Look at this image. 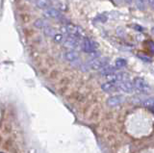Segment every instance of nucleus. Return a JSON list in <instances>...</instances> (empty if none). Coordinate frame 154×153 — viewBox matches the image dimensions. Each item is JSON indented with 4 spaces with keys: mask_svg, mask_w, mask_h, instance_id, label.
<instances>
[{
    "mask_svg": "<svg viewBox=\"0 0 154 153\" xmlns=\"http://www.w3.org/2000/svg\"><path fill=\"white\" fill-rule=\"evenodd\" d=\"M133 27H134L137 31H143V27H141L140 25H134Z\"/></svg>",
    "mask_w": 154,
    "mask_h": 153,
    "instance_id": "29",
    "label": "nucleus"
},
{
    "mask_svg": "<svg viewBox=\"0 0 154 153\" xmlns=\"http://www.w3.org/2000/svg\"><path fill=\"white\" fill-rule=\"evenodd\" d=\"M63 45H64V47H66V48L69 49V50H75V49H78L81 47L82 41L80 38L69 36L66 38V41L64 44H63Z\"/></svg>",
    "mask_w": 154,
    "mask_h": 153,
    "instance_id": "4",
    "label": "nucleus"
},
{
    "mask_svg": "<svg viewBox=\"0 0 154 153\" xmlns=\"http://www.w3.org/2000/svg\"><path fill=\"white\" fill-rule=\"evenodd\" d=\"M57 76H58V72H57L56 70H53L52 72L50 73V78L51 79H55Z\"/></svg>",
    "mask_w": 154,
    "mask_h": 153,
    "instance_id": "27",
    "label": "nucleus"
},
{
    "mask_svg": "<svg viewBox=\"0 0 154 153\" xmlns=\"http://www.w3.org/2000/svg\"><path fill=\"white\" fill-rule=\"evenodd\" d=\"M143 105L144 107L151 109L154 111V97H149V98L144 99L143 101Z\"/></svg>",
    "mask_w": 154,
    "mask_h": 153,
    "instance_id": "16",
    "label": "nucleus"
},
{
    "mask_svg": "<svg viewBox=\"0 0 154 153\" xmlns=\"http://www.w3.org/2000/svg\"><path fill=\"white\" fill-rule=\"evenodd\" d=\"M152 33H154V28H152Z\"/></svg>",
    "mask_w": 154,
    "mask_h": 153,
    "instance_id": "33",
    "label": "nucleus"
},
{
    "mask_svg": "<svg viewBox=\"0 0 154 153\" xmlns=\"http://www.w3.org/2000/svg\"><path fill=\"white\" fill-rule=\"evenodd\" d=\"M67 90H69V87H60L59 93H60V94H65V93H66Z\"/></svg>",
    "mask_w": 154,
    "mask_h": 153,
    "instance_id": "25",
    "label": "nucleus"
},
{
    "mask_svg": "<svg viewBox=\"0 0 154 153\" xmlns=\"http://www.w3.org/2000/svg\"><path fill=\"white\" fill-rule=\"evenodd\" d=\"M125 2H126L127 4H131L133 2V0H125Z\"/></svg>",
    "mask_w": 154,
    "mask_h": 153,
    "instance_id": "31",
    "label": "nucleus"
},
{
    "mask_svg": "<svg viewBox=\"0 0 154 153\" xmlns=\"http://www.w3.org/2000/svg\"><path fill=\"white\" fill-rule=\"evenodd\" d=\"M105 79L108 81V82H113V83H120L122 81H126L129 78V74L126 72H122V71H116L111 74H108L104 76Z\"/></svg>",
    "mask_w": 154,
    "mask_h": 153,
    "instance_id": "2",
    "label": "nucleus"
},
{
    "mask_svg": "<svg viewBox=\"0 0 154 153\" xmlns=\"http://www.w3.org/2000/svg\"><path fill=\"white\" fill-rule=\"evenodd\" d=\"M43 17L45 18H50V20H58L62 17V14L59 10H57L56 8H49L47 10L43 11Z\"/></svg>",
    "mask_w": 154,
    "mask_h": 153,
    "instance_id": "8",
    "label": "nucleus"
},
{
    "mask_svg": "<svg viewBox=\"0 0 154 153\" xmlns=\"http://www.w3.org/2000/svg\"><path fill=\"white\" fill-rule=\"evenodd\" d=\"M136 1V6L139 10L143 11L146 10V0H135Z\"/></svg>",
    "mask_w": 154,
    "mask_h": 153,
    "instance_id": "20",
    "label": "nucleus"
},
{
    "mask_svg": "<svg viewBox=\"0 0 154 153\" xmlns=\"http://www.w3.org/2000/svg\"><path fill=\"white\" fill-rule=\"evenodd\" d=\"M89 68L93 70H102L105 66H108V59L107 58H101V57H98V58L95 59H91L89 62Z\"/></svg>",
    "mask_w": 154,
    "mask_h": 153,
    "instance_id": "3",
    "label": "nucleus"
},
{
    "mask_svg": "<svg viewBox=\"0 0 154 153\" xmlns=\"http://www.w3.org/2000/svg\"><path fill=\"white\" fill-rule=\"evenodd\" d=\"M148 47H149V50H150L151 52H153V53H154V42H152V41H148Z\"/></svg>",
    "mask_w": 154,
    "mask_h": 153,
    "instance_id": "26",
    "label": "nucleus"
},
{
    "mask_svg": "<svg viewBox=\"0 0 154 153\" xmlns=\"http://www.w3.org/2000/svg\"><path fill=\"white\" fill-rule=\"evenodd\" d=\"M69 79L67 77H64L63 79H61L60 87H69Z\"/></svg>",
    "mask_w": 154,
    "mask_h": 153,
    "instance_id": "22",
    "label": "nucleus"
},
{
    "mask_svg": "<svg viewBox=\"0 0 154 153\" xmlns=\"http://www.w3.org/2000/svg\"><path fill=\"white\" fill-rule=\"evenodd\" d=\"M119 85V89L120 90H122L123 93H136L137 90L135 88L134 83L130 82V81L126 80V81H122V82L118 83Z\"/></svg>",
    "mask_w": 154,
    "mask_h": 153,
    "instance_id": "7",
    "label": "nucleus"
},
{
    "mask_svg": "<svg viewBox=\"0 0 154 153\" xmlns=\"http://www.w3.org/2000/svg\"><path fill=\"white\" fill-rule=\"evenodd\" d=\"M116 2H117L118 4H120V3H122L123 1H125V0H115Z\"/></svg>",
    "mask_w": 154,
    "mask_h": 153,
    "instance_id": "30",
    "label": "nucleus"
},
{
    "mask_svg": "<svg viewBox=\"0 0 154 153\" xmlns=\"http://www.w3.org/2000/svg\"><path fill=\"white\" fill-rule=\"evenodd\" d=\"M34 26H35L36 28H38V29H45V28H46L48 25V23L46 22V20H42V18H38V20H35V22H34Z\"/></svg>",
    "mask_w": 154,
    "mask_h": 153,
    "instance_id": "14",
    "label": "nucleus"
},
{
    "mask_svg": "<svg viewBox=\"0 0 154 153\" xmlns=\"http://www.w3.org/2000/svg\"><path fill=\"white\" fill-rule=\"evenodd\" d=\"M1 153H5V152L4 151H1Z\"/></svg>",
    "mask_w": 154,
    "mask_h": 153,
    "instance_id": "34",
    "label": "nucleus"
},
{
    "mask_svg": "<svg viewBox=\"0 0 154 153\" xmlns=\"http://www.w3.org/2000/svg\"><path fill=\"white\" fill-rule=\"evenodd\" d=\"M36 7L38 9H41V10H47V9L51 8L52 5V1L50 0H36Z\"/></svg>",
    "mask_w": 154,
    "mask_h": 153,
    "instance_id": "13",
    "label": "nucleus"
},
{
    "mask_svg": "<svg viewBox=\"0 0 154 153\" xmlns=\"http://www.w3.org/2000/svg\"><path fill=\"white\" fill-rule=\"evenodd\" d=\"M117 70H118V69L116 68V66H105V68L102 70H100V73L102 74L103 76H106V75H108V74L116 72Z\"/></svg>",
    "mask_w": 154,
    "mask_h": 153,
    "instance_id": "15",
    "label": "nucleus"
},
{
    "mask_svg": "<svg viewBox=\"0 0 154 153\" xmlns=\"http://www.w3.org/2000/svg\"><path fill=\"white\" fill-rule=\"evenodd\" d=\"M43 33H45V35L47 36V37H51L52 39H53V37H54L57 33L55 32V29L54 28H52L50 26H47L46 28H45L43 29Z\"/></svg>",
    "mask_w": 154,
    "mask_h": 153,
    "instance_id": "17",
    "label": "nucleus"
},
{
    "mask_svg": "<svg viewBox=\"0 0 154 153\" xmlns=\"http://www.w3.org/2000/svg\"><path fill=\"white\" fill-rule=\"evenodd\" d=\"M64 57L67 62H70V63H77V62H79V54L75 50L66 51Z\"/></svg>",
    "mask_w": 154,
    "mask_h": 153,
    "instance_id": "9",
    "label": "nucleus"
},
{
    "mask_svg": "<svg viewBox=\"0 0 154 153\" xmlns=\"http://www.w3.org/2000/svg\"><path fill=\"white\" fill-rule=\"evenodd\" d=\"M2 132H3V134H9V133H11L12 132V126L10 125L9 123L5 124V125L2 127Z\"/></svg>",
    "mask_w": 154,
    "mask_h": 153,
    "instance_id": "23",
    "label": "nucleus"
},
{
    "mask_svg": "<svg viewBox=\"0 0 154 153\" xmlns=\"http://www.w3.org/2000/svg\"><path fill=\"white\" fill-rule=\"evenodd\" d=\"M133 83H134L135 88L137 90V92L142 93H147L150 92V90H151L150 86H149V84L143 78L136 77L134 79Z\"/></svg>",
    "mask_w": 154,
    "mask_h": 153,
    "instance_id": "5",
    "label": "nucleus"
},
{
    "mask_svg": "<svg viewBox=\"0 0 154 153\" xmlns=\"http://www.w3.org/2000/svg\"><path fill=\"white\" fill-rule=\"evenodd\" d=\"M66 32H67V36H71V37H76V38H80V39H85V31L82 29L80 26H77L73 23H67L66 25Z\"/></svg>",
    "mask_w": 154,
    "mask_h": 153,
    "instance_id": "1",
    "label": "nucleus"
},
{
    "mask_svg": "<svg viewBox=\"0 0 154 153\" xmlns=\"http://www.w3.org/2000/svg\"><path fill=\"white\" fill-rule=\"evenodd\" d=\"M4 147L6 148V149H12V148L14 147V142L12 140H10V139H8V140H6L3 143Z\"/></svg>",
    "mask_w": 154,
    "mask_h": 153,
    "instance_id": "21",
    "label": "nucleus"
},
{
    "mask_svg": "<svg viewBox=\"0 0 154 153\" xmlns=\"http://www.w3.org/2000/svg\"><path fill=\"white\" fill-rule=\"evenodd\" d=\"M29 2H36V0H27Z\"/></svg>",
    "mask_w": 154,
    "mask_h": 153,
    "instance_id": "32",
    "label": "nucleus"
},
{
    "mask_svg": "<svg viewBox=\"0 0 154 153\" xmlns=\"http://www.w3.org/2000/svg\"><path fill=\"white\" fill-rule=\"evenodd\" d=\"M99 118H100V107L98 105H95V106H94L90 111L89 121L91 122H95L98 121Z\"/></svg>",
    "mask_w": 154,
    "mask_h": 153,
    "instance_id": "10",
    "label": "nucleus"
},
{
    "mask_svg": "<svg viewBox=\"0 0 154 153\" xmlns=\"http://www.w3.org/2000/svg\"><path fill=\"white\" fill-rule=\"evenodd\" d=\"M138 56H139L142 60H143L144 62H148V63H150V62H151V59L149 58V57H147V56H144V55H143V54H139Z\"/></svg>",
    "mask_w": 154,
    "mask_h": 153,
    "instance_id": "24",
    "label": "nucleus"
},
{
    "mask_svg": "<svg viewBox=\"0 0 154 153\" xmlns=\"http://www.w3.org/2000/svg\"><path fill=\"white\" fill-rule=\"evenodd\" d=\"M123 96L122 95H113L107 99V104L111 107H115V106H118L120 103L123 102Z\"/></svg>",
    "mask_w": 154,
    "mask_h": 153,
    "instance_id": "12",
    "label": "nucleus"
},
{
    "mask_svg": "<svg viewBox=\"0 0 154 153\" xmlns=\"http://www.w3.org/2000/svg\"><path fill=\"white\" fill-rule=\"evenodd\" d=\"M127 65V62L125 59H122V58H119V59H117V61L115 62V66L116 68H117L118 69H122L124 68L125 66Z\"/></svg>",
    "mask_w": 154,
    "mask_h": 153,
    "instance_id": "19",
    "label": "nucleus"
},
{
    "mask_svg": "<svg viewBox=\"0 0 154 153\" xmlns=\"http://www.w3.org/2000/svg\"><path fill=\"white\" fill-rule=\"evenodd\" d=\"M147 3H148V5L150 6V8L152 9V10H154V0H147Z\"/></svg>",
    "mask_w": 154,
    "mask_h": 153,
    "instance_id": "28",
    "label": "nucleus"
},
{
    "mask_svg": "<svg viewBox=\"0 0 154 153\" xmlns=\"http://www.w3.org/2000/svg\"><path fill=\"white\" fill-rule=\"evenodd\" d=\"M53 41L57 42V44H64L66 41L65 35H63L62 33H57V34L53 37Z\"/></svg>",
    "mask_w": 154,
    "mask_h": 153,
    "instance_id": "18",
    "label": "nucleus"
},
{
    "mask_svg": "<svg viewBox=\"0 0 154 153\" xmlns=\"http://www.w3.org/2000/svg\"><path fill=\"white\" fill-rule=\"evenodd\" d=\"M81 48L84 52H86V53L91 54V53H93V52L97 50L98 44H96L95 41H94L93 40H90L89 38H85V39L82 40Z\"/></svg>",
    "mask_w": 154,
    "mask_h": 153,
    "instance_id": "6",
    "label": "nucleus"
},
{
    "mask_svg": "<svg viewBox=\"0 0 154 153\" xmlns=\"http://www.w3.org/2000/svg\"><path fill=\"white\" fill-rule=\"evenodd\" d=\"M101 89H102L105 93H115L119 90V85L117 83H113V82H106L102 84Z\"/></svg>",
    "mask_w": 154,
    "mask_h": 153,
    "instance_id": "11",
    "label": "nucleus"
}]
</instances>
